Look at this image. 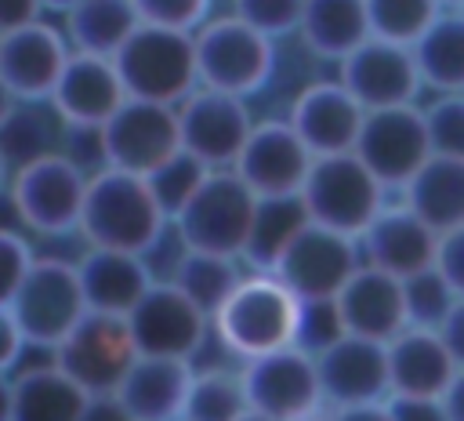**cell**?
<instances>
[{"label": "cell", "instance_id": "obj_1", "mask_svg": "<svg viewBox=\"0 0 464 421\" xmlns=\"http://www.w3.org/2000/svg\"><path fill=\"white\" fill-rule=\"evenodd\" d=\"M167 214L160 200L152 196L149 178L102 167L91 174L80 232L87 236V247H109V250H127V254H149L163 229Z\"/></svg>", "mask_w": 464, "mask_h": 421}, {"label": "cell", "instance_id": "obj_2", "mask_svg": "<svg viewBox=\"0 0 464 421\" xmlns=\"http://www.w3.org/2000/svg\"><path fill=\"white\" fill-rule=\"evenodd\" d=\"M297 319L301 298L272 272H254L243 276L232 298L214 312V334L232 356L246 363L290 348L297 341Z\"/></svg>", "mask_w": 464, "mask_h": 421}, {"label": "cell", "instance_id": "obj_3", "mask_svg": "<svg viewBox=\"0 0 464 421\" xmlns=\"http://www.w3.org/2000/svg\"><path fill=\"white\" fill-rule=\"evenodd\" d=\"M116 69L127 87V98L181 105L199 87L196 33L138 25L134 36L116 51Z\"/></svg>", "mask_w": 464, "mask_h": 421}, {"label": "cell", "instance_id": "obj_4", "mask_svg": "<svg viewBox=\"0 0 464 421\" xmlns=\"http://www.w3.org/2000/svg\"><path fill=\"white\" fill-rule=\"evenodd\" d=\"M91 178L65 152H36L11 178V207L36 236L80 232Z\"/></svg>", "mask_w": 464, "mask_h": 421}, {"label": "cell", "instance_id": "obj_5", "mask_svg": "<svg viewBox=\"0 0 464 421\" xmlns=\"http://www.w3.org/2000/svg\"><path fill=\"white\" fill-rule=\"evenodd\" d=\"M384 192L388 189L355 152L315 156L308 181L301 189V207L308 221L359 240L373 225V218L388 207Z\"/></svg>", "mask_w": 464, "mask_h": 421}, {"label": "cell", "instance_id": "obj_6", "mask_svg": "<svg viewBox=\"0 0 464 421\" xmlns=\"http://www.w3.org/2000/svg\"><path fill=\"white\" fill-rule=\"evenodd\" d=\"M261 200L236 171H210L192 203L178 214V240L185 250L243 258Z\"/></svg>", "mask_w": 464, "mask_h": 421}, {"label": "cell", "instance_id": "obj_7", "mask_svg": "<svg viewBox=\"0 0 464 421\" xmlns=\"http://www.w3.org/2000/svg\"><path fill=\"white\" fill-rule=\"evenodd\" d=\"M196 62L199 87L246 98L268 83L276 69V44L243 18L221 15L196 29Z\"/></svg>", "mask_w": 464, "mask_h": 421}, {"label": "cell", "instance_id": "obj_8", "mask_svg": "<svg viewBox=\"0 0 464 421\" xmlns=\"http://www.w3.org/2000/svg\"><path fill=\"white\" fill-rule=\"evenodd\" d=\"M11 312L29 345L58 348L91 312L76 265L58 258H36L11 301Z\"/></svg>", "mask_w": 464, "mask_h": 421}, {"label": "cell", "instance_id": "obj_9", "mask_svg": "<svg viewBox=\"0 0 464 421\" xmlns=\"http://www.w3.org/2000/svg\"><path fill=\"white\" fill-rule=\"evenodd\" d=\"M359 265H362L359 240L304 221L276 258L272 276L283 279L301 301H334L344 290V283L359 272Z\"/></svg>", "mask_w": 464, "mask_h": 421}, {"label": "cell", "instance_id": "obj_10", "mask_svg": "<svg viewBox=\"0 0 464 421\" xmlns=\"http://www.w3.org/2000/svg\"><path fill=\"white\" fill-rule=\"evenodd\" d=\"M98 149L105 156V167L149 178L181 149L178 105L127 98L116 109V116L98 131Z\"/></svg>", "mask_w": 464, "mask_h": 421}, {"label": "cell", "instance_id": "obj_11", "mask_svg": "<svg viewBox=\"0 0 464 421\" xmlns=\"http://www.w3.org/2000/svg\"><path fill=\"white\" fill-rule=\"evenodd\" d=\"M239 374L250 410L268 414L276 421H315L326 406L315 356L297 345L246 359Z\"/></svg>", "mask_w": 464, "mask_h": 421}, {"label": "cell", "instance_id": "obj_12", "mask_svg": "<svg viewBox=\"0 0 464 421\" xmlns=\"http://www.w3.org/2000/svg\"><path fill=\"white\" fill-rule=\"evenodd\" d=\"M134 359L138 345L130 338V323L105 312H87L80 327L54 348V363L91 396H112Z\"/></svg>", "mask_w": 464, "mask_h": 421}, {"label": "cell", "instance_id": "obj_13", "mask_svg": "<svg viewBox=\"0 0 464 421\" xmlns=\"http://www.w3.org/2000/svg\"><path fill=\"white\" fill-rule=\"evenodd\" d=\"M130 338L138 356H163V359H188L203 348L214 319L178 287V283H152L138 308L127 316Z\"/></svg>", "mask_w": 464, "mask_h": 421}, {"label": "cell", "instance_id": "obj_14", "mask_svg": "<svg viewBox=\"0 0 464 421\" xmlns=\"http://www.w3.org/2000/svg\"><path fill=\"white\" fill-rule=\"evenodd\" d=\"M355 156L377 174L384 189H406V181L431 156L424 109L395 105V109L366 113L359 142H355Z\"/></svg>", "mask_w": 464, "mask_h": 421}, {"label": "cell", "instance_id": "obj_15", "mask_svg": "<svg viewBox=\"0 0 464 421\" xmlns=\"http://www.w3.org/2000/svg\"><path fill=\"white\" fill-rule=\"evenodd\" d=\"M178 120H181V149L203 160L210 171H232L254 131L246 98L214 87H196L178 105Z\"/></svg>", "mask_w": 464, "mask_h": 421}, {"label": "cell", "instance_id": "obj_16", "mask_svg": "<svg viewBox=\"0 0 464 421\" xmlns=\"http://www.w3.org/2000/svg\"><path fill=\"white\" fill-rule=\"evenodd\" d=\"M312 163L315 156L290 120H261L254 123L232 171L257 192V200H297Z\"/></svg>", "mask_w": 464, "mask_h": 421}, {"label": "cell", "instance_id": "obj_17", "mask_svg": "<svg viewBox=\"0 0 464 421\" xmlns=\"http://www.w3.org/2000/svg\"><path fill=\"white\" fill-rule=\"evenodd\" d=\"M352 98L373 113V109H395V105H417V94L424 87L413 47L406 44H392V40H377L370 36L362 47H355L344 62H341V76H337Z\"/></svg>", "mask_w": 464, "mask_h": 421}, {"label": "cell", "instance_id": "obj_18", "mask_svg": "<svg viewBox=\"0 0 464 421\" xmlns=\"http://www.w3.org/2000/svg\"><path fill=\"white\" fill-rule=\"evenodd\" d=\"M69 58L72 44L65 29H54L40 18L0 36V80L18 102H51Z\"/></svg>", "mask_w": 464, "mask_h": 421}, {"label": "cell", "instance_id": "obj_19", "mask_svg": "<svg viewBox=\"0 0 464 421\" xmlns=\"http://www.w3.org/2000/svg\"><path fill=\"white\" fill-rule=\"evenodd\" d=\"M123 102H127V87L120 80L116 62L105 54H87V51H72L51 94V109L58 113L62 123L76 131H94V134L116 116Z\"/></svg>", "mask_w": 464, "mask_h": 421}, {"label": "cell", "instance_id": "obj_20", "mask_svg": "<svg viewBox=\"0 0 464 421\" xmlns=\"http://www.w3.org/2000/svg\"><path fill=\"white\" fill-rule=\"evenodd\" d=\"M315 367H319V385H323L326 406L384 403L392 396L384 341L344 334L315 356Z\"/></svg>", "mask_w": 464, "mask_h": 421}, {"label": "cell", "instance_id": "obj_21", "mask_svg": "<svg viewBox=\"0 0 464 421\" xmlns=\"http://www.w3.org/2000/svg\"><path fill=\"white\" fill-rule=\"evenodd\" d=\"M366 109L352 98L341 80L308 83L290 105V127L312 149V156H337L355 152Z\"/></svg>", "mask_w": 464, "mask_h": 421}, {"label": "cell", "instance_id": "obj_22", "mask_svg": "<svg viewBox=\"0 0 464 421\" xmlns=\"http://www.w3.org/2000/svg\"><path fill=\"white\" fill-rule=\"evenodd\" d=\"M344 334L370 338V341H392L410 327L406 312V283L392 272H381L373 265H359V272L344 283V290L334 298Z\"/></svg>", "mask_w": 464, "mask_h": 421}, {"label": "cell", "instance_id": "obj_23", "mask_svg": "<svg viewBox=\"0 0 464 421\" xmlns=\"http://www.w3.org/2000/svg\"><path fill=\"white\" fill-rule=\"evenodd\" d=\"M439 240L442 236L428 221H420L406 203H399V207H384L373 218V225L359 236V247L366 265L392 272L399 279H410L435 265Z\"/></svg>", "mask_w": 464, "mask_h": 421}, {"label": "cell", "instance_id": "obj_24", "mask_svg": "<svg viewBox=\"0 0 464 421\" xmlns=\"http://www.w3.org/2000/svg\"><path fill=\"white\" fill-rule=\"evenodd\" d=\"M192 377L196 370L188 359L138 356L112 396L134 414V421H181Z\"/></svg>", "mask_w": 464, "mask_h": 421}, {"label": "cell", "instance_id": "obj_25", "mask_svg": "<svg viewBox=\"0 0 464 421\" xmlns=\"http://www.w3.org/2000/svg\"><path fill=\"white\" fill-rule=\"evenodd\" d=\"M83 298L91 312L105 316H130L138 301L149 294L156 283L145 254H127V250H109V247H87V254L76 261Z\"/></svg>", "mask_w": 464, "mask_h": 421}, {"label": "cell", "instance_id": "obj_26", "mask_svg": "<svg viewBox=\"0 0 464 421\" xmlns=\"http://www.w3.org/2000/svg\"><path fill=\"white\" fill-rule=\"evenodd\" d=\"M457 359L446 348L439 330L406 327L388 341V377L392 396H428L442 399L450 381L457 377Z\"/></svg>", "mask_w": 464, "mask_h": 421}, {"label": "cell", "instance_id": "obj_27", "mask_svg": "<svg viewBox=\"0 0 464 421\" xmlns=\"http://www.w3.org/2000/svg\"><path fill=\"white\" fill-rule=\"evenodd\" d=\"M402 203L428 221L439 236L464 225V156H428V163L406 181Z\"/></svg>", "mask_w": 464, "mask_h": 421}, {"label": "cell", "instance_id": "obj_28", "mask_svg": "<svg viewBox=\"0 0 464 421\" xmlns=\"http://www.w3.org/2000/svg\"><path fill=\"white\" fill-rule=\"evenodd\" d=\"M297 36L312 54L344 62L355 47L373 36L366 0H304Z\"/></svg>", "mask_w": 464, "mask_h": 421}, {"label": "cell", "instance_id": "obj_29", "mask_svg": "<svg viewBox=\"0 0 464 421\" xmlns=\"http://www.w3.org/2000/svg\"><path fill=\"white\" fill-rule=\"evenodd\" d=\"M91 392L72 381L58 363L33 367L14 377V417L11 421H83Z\"/></svg>", "mask_w": 464, "mask_h": 421}, {"label": "cell", "instance_id": "obj_30", "mask_svg": "<svg viewBox=\"0 0 464 421\" xmlns=\"http://www.w3.org/2000/svg\"><path fill=\"white\" fill-rule=\"evenodd\" d=\"M138 25L141 18L130 0H80L65 15V36L72 51L105 58H116V51L134 36Z\"/></svg>", "mask_w": 464, "mask_h": 421}, {"label": "cell", "instance_id": "obj_31", "mask_svg": "<svg viewBox=\"0 0 464 421\" xmlns=\"http://www.w3.org/2000/svg\"><path fill=\"white\" fill-rule=\"evenodd\" d=\"M424 87L439 94H464V11H442L413 44Z\"/></svg>", "mask_w": 464, "mask_h": 421}, {"label": "cell", "instance_id": "obj_32", "mask_svg": "<svg viewBox=\"0 0 464 421\" xmlns=\"http://www.w3.org/2000/svg\"><path fill=\"white\" fill-rule=\"evenodd\" d=\"M210 319L214 312L232 298V290L243 283V272H239V258H225V254H203V250H185L178 269H174V279Z\"/></svg>", "mask_w": 464, "mask_h": 421}, {"label": "cell", "instance_id": "obj_33", "mask_svg": "<svg viewBox=\"0 0 464 421\" xmlns=\"http://www.w3.org/2000/svg\"><path fill=\"white\" fill-rule=\"evenodd\" d=\"M246 410L250 403H246L243 374L225 367H207V370H196L192 377L181 421H239Z\"/></svg>", "mask_w": 464, "mask_h": 421}, {"label": "cell", "instance_id": "obj_34", "mask_svg": "<svg viewBox=\"0 0 464 421\" xmlns=\"http://www.w3.org/2000/svg\"><path fill=\"white\" fill-rule=\"evenodd\" d=\"M304 221H308V214L301 207V196L297 200H261V210H257V221H254V232H250L243 258L257 272H272L276 258L283 254V247L294 240V232Z\"/></svg>", "mask_w": 464, "mask_h": 421}, {"label": "cell", "instance_id": "obj_35", "mask_svg": "<svg viewBox=\"0 0 464 421\" xmlns=\"http://www.w3.org/2000/svg\"><path fill=\"white\" fill-rule=\"evenodd\" d=\"M366 15H370V33L377 40L413 47L428 33V25L442 15V4L439 0H366Z\"/></svg>", "mask_w": 464, "mask_h": 421}, {"label": "cell", "instance_id": "obj_36", "mask_svg": "<svg viewBox=\"0 0 464 421\" xmlns=\"http://www.w3.org/2000/svg\"><path fill=\"white\" fill-rule=\"evenodd\" d=\"M210 178V167L203 160H196L192 152L178 149L167 163H160L152 174H149V185H152V196L160 200L163 214L170 221H178V214L192 203V196L203 189V181Z\"/></svg>", "mask_w": 464, "mask_h": 421}, {"label": "cell", "instance_id": "obj_37", "mask_svg": "<svg viewBox=\"0 0 464 421\" xmlns=\"http://www.w3.org/2000/svg\"><path fill=\"white\" fill-rule=\"evenodd\" d=\"M406 283V312H410V327H428V330H439L457 301V290L446 283V276L431 265Z\"/></svg>", "mask_w": 464, "mask_h": 421}, {"label": "cell", "instance_id": "obj_38", "mask_svg": "<svg viewBox=\"0 0 464 421\" xmlns=\"http://www.w3.org/2000/svg\"><path fill=\"white\" fill-rule=\"evenodd\" d=\"M424 123L435 156H464V94H439L424 105Z\"/></svg>", "mask_w": 464, "mask_h": 421}, {"label": "cell", "instance_id": "obj_39", "mask_svg": "<svg viewBox=\"0 0 464 421\" xmlns=\"http://www.w3.org/2000/svg\"><path fill=\"white\" fill-rule=\"evenodd\" d=\"M232 15L276 40L301 29L304 0H232Z\"/></svg>", "mask_w": 464, "mask_h": 421}, {"label": "cell", "instance_id": "obj_40", "mask_svg": "<svg viewBox=\"0 0 464 421\" xmlns=\"http://www.w3.org/2000/svg\"><path fill=\"white\" fill-rule=\"evenodd\" d=\"M141 25H160V29H178V33H196L210 18V0H130Z\"/></svg>", "mask_w": 464, "mask_h": 421}, {"label": "cell", "instance_id": "obj_41", "mask_svg": "<svg viewBox=\"0 0 464 421\" xmlns=\"http://www.w3.org/2000/svg\"><path fill=\"white\" fill-rule=\"evenodd\" d=\"M337 338H344L337 301H301V319H297V341L294 345L304 348L308 356H319Z\"/></svg>", "mask_w": 464, "mask_h": 421}, {"label": "cell", "instance_id": "obj_42", "mask_svg": "<svg viewBox=\"0 0 464 421\" xmlns=\"http://www.w3.org/2000/svg\"><path fill=\"white\" fill-rule=\"evenodd\" d=\"M33 250L18 232L0 229V305H11L18 287L25 283L29 269H33Z\"/></svg>", "mask_w": 464, "mask_h": 421}, {"label": "cell", "instance_id": "obj_43", "mask_svg": "<svg viewBox=\"0 0 464 421\" xmlns=\"http://www.w3.org/2000/svg\"><path fill=\"white\" fill-rule=\"evenodd\" d=\"M435 269L446 276V283L457 290V298H464V225L439 240Z\"/></svg>", "mask_w": 464, "mask_h": 421}, {"label": "cell", "instance_id": "obj_44", "mask_svg": "<svg viewBox=\"0 0 464 421\" xmlns=\"http://www.w3.org/2000/svg\"><path fill=\"white\" fill-rule=\"evenodd\" d=\"M388 410L392 421H450L442 399L428 396H388Z\"/></svg>", "mask_w": 464, "mask_h": 421}, {"label": "cell", "instance_id": "obj_45", "mask_svg": "<svg viewBox=\"0 0 464 421\" xmlns=\"http://www.w3.org/2000/svg\"><path fill=\"white\" fill-rule=\"evenodd\" d=\"M25 334H22V327H18V319H14V312H11V305H0V374H7L18 359H22V352H25Z\"/></svg>", "mask_w": 464, "mask_h": 421}, {"label": "cell", "instance_id": "obj_46", "mask_svg": "<svg viewBox=\"0 0 464 421\" xmlns=\"http://www.w3.org/2000/svg\"><path fill=\"white\" fill-rule=\"evenodd\" d=\"M44 11L40 0H0V36L11 29H22L29 22H36Z\"/></svg>", "mask_w": 464, "mask_h": 421}, {"label": "cell", "instance_id": "obj_47", "mask_svg": "<svg viewBox=\"0 0 464 421\" xmlns=\"http://www.w3.org/2000/svg\"><path fill=\"white\" fill-rule=\"evenodd\" d=\"M439 334H442L446 348L453 352L457 367H464V298H457V301H453V308H450L446 323L439 327Z\"/></svg>", "mask_w": 464, "mask_h": 421}, {"label": "cell", "instance_id": "obj_48", "mask_svg": "<svg viewBox=\"0 0 464 421\" xmlns=\"http://www.w3.org/2000/svg\"><path fill=\"white\" fill-rule=\"evenodd\" d=\"M326 421H392L388 399L384 403H355V406H330Z\"/></svg>", "mask_w": 464, "mask_h": 421}, {"label": "cell", "instance_id": "obj_49", "mask_svg": "<svg viewBox=\"0 0 464 421\" xmlns=\"http://www.w3.org/2000/svg\"><path fill=\"white\" fill-rule=\"evenodd\" d=\"M83 421H134V414L116 399V396H94Z\"/></svg>", "mask_w": 464, "mask_h": 421}, {"label": "cell", "instance_id": "obj_50", "mask_svg": "<svg viewBox=\"0 0 464 421\" xmlns=\"http://www.w3.org/2000/svg\"><path fill=\"white\" fill-rule=\"evenodd\" d=\"M442 406H446L450 421H464V367L457 370V377H453L450 388L442 392Z\"/></svg>", "mask_w": 464, "mask_h": 421}, {"label": "cell", "instance_id": "obj_51", "mask_svg": "<svg viewBox=\"0 0 464 421\" xmlns=\"http://www.w3.org/2000/svg\"><path fill=\"white\" fill-rule=\"evenodd\" d=\"M18 105H22V102L14 98V91H11V87H7L4 80H0V131H4V127H7L11 120H14Z\"/></svg>", "mask_w": 464, "mask_h": 421}, {"label": "cell", "instance_id": "obj_52", "mask_svg": "<svg viewBox=\"0 0 464 421\" xmlns=\"http://www.w3.org/2000/svg\"><path fill=\"white\" fill-rule=\"evenodd\" d=\"M14 417V381H7V374H0V421Z\"/></svg>", "mask_w": 464, "mask_h": 421}, {"label": "cell", "instance_id": "obj_53", "mask_svg": "<svg viewBox=\"0 0 464 421\" xmlns=\"http://www.w3.org/2000/svg\"><path fill=\"white\" fill-rule=\"evenodd\" d=\"M40 4H44V11H58V15H69V11H72L80 0H40Z\"/></svg>", "mask_w": 464, "mask_h": 421}, {"label": "cell", "instance_id": "obj_54", "mask_svg": "<svg viewBox=\"0 0 464 421\" xmlns=\"http://www.w3.org/2000/svg\"><path fill=\"white\" fill-rule=\"evenodd\" d=\"M7 185V149L0 145V189Z\"/></svg>", "mask_w": 464, "mask_h": 421}, {"label": "cell", "instance_id": "obj_55", "mask_svg": "<svg viewBox=\"0 0 464 421\" xmlns=\"http://www.w3.org/2000/svg\"><path fill=\"white\" fill-rule=\"evenodd\" d=\"M239 421H276V417H268V414H257V410H246Z\"/></svg>", "mask_w": 464, "mask_h": 421}, {"label": "cell", "instance_id": "obj_56", "mask_svg": "<svg viewBox=\"0 0 464 421\" xmlns=\"http://www.w3.org/2000/svg\"><path fill=\"white\" fill-rule=\"evenodd\" d=\"M442 7H450V11H464V0H439Z\"/></svg>", "mask_w": 464, "mask_h": 421}]
</instances>
